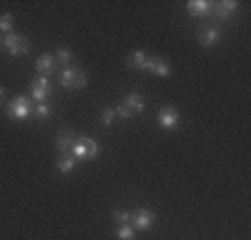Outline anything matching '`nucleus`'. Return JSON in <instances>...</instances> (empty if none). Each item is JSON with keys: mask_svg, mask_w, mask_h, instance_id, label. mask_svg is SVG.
Instances as JSON below:
<instances>
[{"mask_svg": "<svg viewBox=\"0 0 251 240\" xmlns=\"http://www.w3.org/2000/svg\"><path fill=\"white\" fill-rule=\"evenodd\" d=\"M7 116L11 120H27L29 116H33V103L27 96H16L7 105Z\"/></svg>", "mask_w": 251, "mask_h": 240, "instance_id": "nucleus-1", "label": "nucleus"}, {"mask_svg": "<svg viewBox=\"0 0 251 240\" xmlns=\"http://www.w3.org/2000/svg\"><path fill=\"white\" fill-rule=\"evenodd\" d=\"M60 85L65 89H82L87 85V74L78 67H62L60 69Z\"/></svg>", "mask_w": 251, "mask_h": 240, "instance_id": "nucleus-2", "label": "nucleus"}, {"mask_svg": "<svg viewBox=\"0 0 251 240\" xmlns=\"http://www.w3.org/2000/svg\"><path fill=\"white\" fill-rule=\"evenodd\" d=\"M2 47H5L11 56H25V53H29L31 45H29V40L25 36L11 31V33H7V36L2 38Z\"/></svg>", "mask_w": 251, "mask_h": 240, "instance_id": "nucleus-3", "label": "nucleus"}, {"mask_svg": "<svg viewBox=\"0 0 251 240\" xmlns=\"http://www.w3.org/2000/svg\"><path fill=\"white\" fill-rule=\"evenodd\" d=\"M153 222H156V216L149 209H136L131 213V227L136 231H149L153 227Z\"/></svg>", "mask_w": 251, "mask_h": 240, "instance_id": "nucleus-4", "label": "nucleus"}, {"mask_svg": "<svg viewBox=\"0 0 251 240\" xmlns=\"http://www.w3.org/2000/svg\"><path fill=\"white\" fill-rule=\"evenodd\" d=\"M49 94H51V85H49L47 76H40V78H36L31 82V96L29 98H33L36 103H47Z\"/></svg>", "mask_w": 251, "mask_h": 240, "instance_id": "nucleus-5", "label": "nucleus"}, {"mask_svg": "<svg viewBox=\"0 0 251 240\" xmlns=\"http://www.w3.org/2000/svg\"><path fill=\"white\" fill-rule=\"evenodd\" d=\"M178 123H180V113H178L176 107H162L160 111H158V125H160L162 129L171 132V129L178 127Z\"/></svg>", "mask_w": 251, "mask_h": 240, "instance_id": "nucleus-6", "label": "nucleus"}, {"mask_svg": "<svg viewBox=\"0 0 251 240\" xmlns=\"http://www.w3.org/2000/svg\"><path fill=\"white\" fill-rule=\"evenodd\" d=\"M211 14L216 16L218 20H227V18H233L238 14V2L233 0H223V2H216L211 7Z\"/></svg>", "mask_w": 251, "mask_h": 240, "instance_id": "nucleus-7", "label": "nucleus"}, {"mask_svg": "<svg viewBox=\"0 0 251 240\" xmlns=\"http://www.w3.org/2000/svg\"><path fill=\"white\" fill-rule=\"evenodd\" d=\"M76 138L78 136L71 132V129H62V132L58 133V138H56V149L60 151L62 156H71V147H74Z\"/></svg>", "mask_w": 251, "mask_h": 240, "instance_id": "nucleus-8", "label": "nucleus"}, {"mask_svg": "<svg viewBox=\"0 0 251 240\" xmlns=\"http://www.w3.org/2000/svg\"><path fill=\"white\" fill-rule=\"evenodd\" d=\"M211 7H213V2H207V0H189L187 2V11L194 18H207V16H211Z\"/></svg>", "mask_w": 251, "mask_h": 240, "instance_id": "nucleus-9", "label": "nucleus"}, {"mask_svg": "<svg viewBox=\"0 0 251 240\" xmlns=\"http://www.w3.org/2000/svg\"><path fill=\"white\" fill-rule=\"evenodd\" d=\"M147 71H151L153 76H160V78H167V76L171 74V65H169V60H165V58L151 56V60H149Z\"/></svg>", "mask_w": 251, "mask_h": 240, "instance_id": "nucleus-10", "label": "nucleus"}, {"mask_svg": "<svg viewBox=\"0 0 251 240\" xmlns=\"http://www.w3.org/2000/svg\"><path fill=\"white\" fill-rule=\"evenodd\" d=\"M149 60H151V56L149 53H145V52H131L127 56V67H131V69H140V71H145L149 67Z\"/></svg>", "mask_w": 251, "mask_h": 240, "instance_id": "nucleus-11", "label": "nucleus"}, {"mask_svg": "<svg viewBox=\"0 0 251 240\" xmlns=\"http://www.w3.org/2000/svg\"><path fill=\"white\" fill-rule=\"evenodd\" d=\"M36 69H38L40 76H51L53 71L58 69V62L51 53H43V56L36 60Z\"/></svg>", "mask_w": 251, "mask_h": 240, "instance_id": "nucleus-12", "label": "nucleus"}, {"mask_svg": "<svg viewBox=\"0 0 251 240\" xmlns=\"http://www.w3.org/2000/svg\"><path fill=\"white\" fill-rule=\"evenodd\" d=\"M218 40H220V31L216 27H207L198 33V43L202 45V47H213Z\"/></svg>", "mask_w": 251, "mask_h": 240, "instance_id": "nucleus-13", "label": "nucleus"}, {"mask_svg": "<svg viewBox=\"0 0 251 240\" xmlns=\"http://www.w3.org/2000/svg\"><path fill=\"white\" fill-rule=\"evenodd\" d=\"M123 105L133 113V116H136V113H140L142 109H145V96H140V94H129L127 98H125Z\"/></svg>", "mask_w": 251, "mask_h": 240, "instance_id": "nucleus-14", "label": "nucleus"}, {"mask_svg": "<svg viewBox=\"0 0 251 240\" xmlns=\"http://www.w3.org/2000/svg\"><path fill=\"white\" fill-rule=\"evenodd\" d=\"M71 156L76 160H87V136H78L74 147H71Z\"/></svg>", "mask_w": 251, "mask_h": 240, "instance_id": "nucleus-15", "label": "nucleus"}, {"mask_svg": "<svg viewBox=\"0 0 251 240\" xmlns=\"http://www.w3.org/2000/svg\"><path fill=\"white\" fill-rule=\"evenodd\" d=\"M76 162L78 160L74 158V156H60V160H58V171L60 174H71V171L76 169Z\"/></svg>", "mask_w": 251, "mask_h": 240, "instance_id": "nucleus-16", "label": "nucleus"}, {"mask_svg": "<svg viewBox=\"0 0 251 240\" xmlns=\"http://www.w3.org/2000/svg\"><path fill=\"white\" fill-rule=\"evenodd\" d=\"M116 236H118V240H136V229L131 225H118Z\"/></svg>", "mask_w": 251, "mask_h": 240, "instance_id": "nucleus-17", "label": "nucleus"}, {"mask_svg": "<svg viewBox=\"0 0 251 240\" xmlns=\"http://www.w3.org/2000/svg\"><path fill=\"white\" fill-rule=\"evenodd\" d=\"M56 62L58 65H62V67H69V62L74 60V53L69 52V49H65V47H60V49H56Z\"/></svg>", "mask_w": 251, "mask_h": 240, "instance_id": "nucleus-18", "label": "nucleus"}, {"mask_svg": "<svg viewBox=\"0 0 251 240\" xmlns=\"http://www.w3.org/2000/svg\"><path fill=\"white\" fill-rule=\"evenodd\" d=\"M33 116L40 118V120H47V118L51 116V107H49L47 103H36L33 105Z\"/></svg>", "mask_w": 251, "mask_h": 240, "instance_id": "nucleus-19", "label": "nucleus"}, {"mask_svg": "<svg viewBox=\"0 0 251 240\" xmlns=\"http://www.w3.org/2000/svg\"><path fill=\"white\" fill-rule=\"evenodd\" d=\"M11 29H14V16L2 14L0 16V31H5V36H7V33H11Z\"/></svg>", "mask_w": 251, "mask_h": 240, "instance_id": "nucleus-20", "label": "nucleus"}, {"mask_svg": "<svg viewBox=\"0 0 251 240\" xmlns=\"http://www.w3.org/2000/svg\"><path fill=\"white\" fill-rule=\"evenodd\" d=\"M98 154H100V145L94 138H87V160L98 158Z\"/></svg>", "mask_w": 251, "mask_h": 240, "instance_id": "nucleus-21", "label": "nucleus"}, {"mask_svg": "<svg viewBox=\"0 0 251 240\" xmlns=\"http://www.w3.org/2000/svg\"><path fill=\"white\" fill-rule=\"evenodd\" d=\"M114 120H116V111H114V109H104L102 116H100V123H102L104 127H109Z\"/></svg>", "mask_w": 251, "mask_h": 240, "instance_id": "nucleus-22", "label": "nucleus"}, {"mask_svg": "<svg viewBox=\"0 0 251 240\" xmlns=\"http://www.w3.org/2000/svg\"><path fill=\"white\" fill-rule=\"evenodd\" d=\"M114 218L120 222V225H129V222H131V213L125 212V209H118V212L114 213Z\"/></svg>", "mask_w": 251, "mask_h": 240, "instance_id": "nucleus-23", "label": "nucleus"}, {"mask_svg": "<svg viewBox=\"0 0 251 240\" xmlns=\"http://www.w3.org/2000/svg\"><path fill=\"white\" fill-rule=\"evenodd\" d=\"M114 111H116V116L125 118V120H127V118H131V116H133V113H131V111H129V109H127V107H125V105H118V107H116V109H114Z\"/></svg>", "mask_w": 251, "mask_h": 240, "instance_id": "nucleus-24", "label": "nucleus"}, {"mask_svg": "<svg viewBox=\"0 0 251 240\" xmlns=\"http://www.w3.org/2000/svg\"><path fill=\"white\" fill-rule=\"evenodd\" d=\"M2 98H5V87H0V105H2Z\"/></svg>", "mask_w": 251, "mask_h": 240, "instance_id": "nucleus-25", "label": "nucleus"}, {"mask_svg": "<svg viewBox=\"0 0 251 240\" xmlns=\"http://www.w3.org/2000/svg\"><path fill=\"white\" fill-rule=\"evenodd\" d=\"M0 47H2V36H0Z\"/></svg>", "mask_w": 251, "mask_h": 240, "instance_id": "nucleus-26", "label": "nucleus"}]
</instances>
